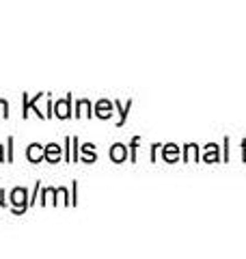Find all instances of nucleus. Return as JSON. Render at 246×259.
Segmentation results:
<instances>
[{"mask_svg":"<svg viewBox=\"0 0 246 259\" xmlns=\"http://www.w3.org/2000/svg\"><path fill=\"white\" fill-rule=\"evenodd\" d=\"M11 203L15 205V212L26 209V190H24V188H15L11 192Z\"/></svg>","mask_w":246,"mask_h":259,"instance_id":"1","label":"nucleus"},{"mask_svg":"<svg viewBox=\"0 0 246 259\" xmlns=\"http://www.w3.org/2000/svg\"><path fill=\"white\" fill-rule=\"evenodd\" d=\"M44 153H46V149H41V145H37V143H32L30 147H28V160L30 162H39L41 158H44Z\"/></svg>","mask_w":246,"mask_h":259,"instance_id":"2","label":"nucleus"},{"mask_svg":"<svg viewBox=\"0 0 246 259\" xmlns=\"http://www.w3.org/2000/svg\"><path fill=\"white\" fill-rule=\"evenodd\" d=\"M44 158L46 160H50V162H56V160H59L61 158V147H59V145H48V147H46V153H44Z\"/></svg>","mask_w":246,"mask_h":259,"instance_id":"3","label":"nucleus"},{"mask_svg":"<svg viewBox=\"0 0 246 259\" xmlns=\"http://www.w3.org/2000/svg\"><path fill=\"white\" fill-rule=\"evenodd\" d=\"M56 117H61V119H67L69 117V97L56 104Z\"/></svg>","mask_w":246,"mask_h":259,"instance_id":"4","label":"nucleus"},{"mask_svg":"<svg viewBox=\"0 0 246 259\" xmlns=\"http://www.w3.org/2000/svg\"><path fill=\"white\" fill-rule=\"evenodd\" d=\"M110 156H112V160L121 162L123 158H126V149H123V145H114V149L110 151Z\"/></svg>","mask_w":246,"mask_h":259,"instance_id":"5","label":"nucleus"},{"mask_svg":"<svg viewBox=\"0 0 246 259\" xmlns=\"http://www.w3.org/2000/svg\"><path fill=\"white\" fill-rule=\"evenodd\" d=\"M108 110H110V106H108V102H100V104H97V115H100V117H104V119H106V117H108V115H110V112H108Z\"/></svg>","mask_w":246,"mask_h":259,"instance_id":"6","label":"nucleus"},{"mask_svg":"<svg viewBox=\"0 0 246 259\" xmlns=\"http://www.w3.org/2000/svg\"><path fill=\"white\" fill-rule=\"evenodd\" d=\"M7 115H9V104L5 100H0V117H7Z\"/></svg>","mask_w":246,"mask_h":259,"instance_id":"7","label":"nucleus"},{"mask_svg":"<svg viewBox=\"0 0 246 259\" xmlns=\"http://www.w3.org/2000/svg\"><path fill=\"white\" fill-rule=\"evenodd\" d=\"M0 160H3V147H0Z\"/></svg>","mask_w":246,"mask_h":259,"instance_id":"8","label":"nucleus"}]
</instances>
